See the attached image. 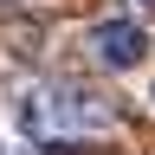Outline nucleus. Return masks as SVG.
Listing matches in <instances>:
<instances>
[{
  "label": "nucleus",
  "mask_w": 155,
  "mask_h": 155,
  "mask_svg": "<svg viewBox=\"0 0 155 155\" xmlns=\"http://www.w3.org/2000/svg\"><path fill=\"white\" fill-rule=\"evenodd\" d=\"M52 116H58V136L65 129H104L110 123V104L84 84H52Z\"/></svg>",
  "instance_id": "obj_3"
},
{
  "label": "nucleus",
  "mask_w": 155,
  "mask_h": 155,
  "mask_svg": "<svg viewBox=\"0 0 155 155\" xmlns=\"http://www.w3.org/2000/svg\"><path fill=\"white\" fill-rule=\"evenodd\" d=\"M0 155H13V149H7V142H0Z\"/></svg>",
  "instance_id": "obj_5"
},
{
  "label": "nucleus",
  "mask_w": 155,
  "mask_h": 155,
  "mask_svg": "<svg viewBox=\"0 0 155 155\" xmlns=\"http://www.w3.org/2000/svg\"><path fill=\"white\" fill-rule=\"evenodd\" d=\"M7 110H13V129L32 136V142H52L58 136V116H52V91L45 84H13L7 91Z\"/></svg>",
  "instance_id": "obj_2"
},
{
  "label": "nucleus",
  "mask_w": 155,
  "mask_h": 155,
  "mask_svg": "<svg viewBox=\"0 0 155 155\" xmlns=\"http://www.w3.org/2000/svg\"><path fill=\"white\" fill-rule=\"evenodd\" d=\"M142 7H149V13H155V0H142Z\"/></svg>",
  "instance_id": "obj_4"
},
{
  "label": "nucleus",
  "mask_w": 155,
  "mask_h": 155,
  "mask_svg": "<svg viewBox=\"0 0 155 155\" xmlns=\"http://www.w3.org/2000/svg\"><path fill=\"white\" fill-rule=\"evenodd\" d=\"M149 104H155V84H149Z\"/></svg>",
  "instance_id": "obj_6"
},
{
  "label": "nucleus",
  "mask_w": 155,
  "mask_h": 155,
  "mask_svg": "<svg viewBox=\"0 0 155 155\" xmlns=\"http://www.w3.org/2000/svg\"><path fill=\"white\" fill-rule=\"evenodd\" d=\"M84 45H91V58H97L104 71H136V65H142V52H149V32L136 26V19L116 13V19H97Z\"/></svg>",
  "instance_id": "obj_1"
}]
</instances>
